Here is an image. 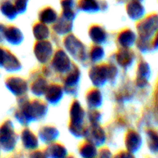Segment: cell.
Wrapping results in <instances>:
<instances>
[{"label":"cell","mask_w":158,"mask_h":158,"mask_svg":"<svg viewBox=\"0 0 158 158\" xmlns=\"http://www.w3.org/2000/svg\"><path fill=\"white\" fill-rule=\"evenodd\" d=\"M144 28L147 29H143V32L147 34V36L149 37L153 35V34L158 29V16L154 15L148 19L144 24Z\"/></svg>","instance_id":"cell-1"},{"label":"cell","mask_w":158,"mask_h":158,"mask_svg":"<svg viewBox=\"0 0 158 158\" xmlns=\"http://www.w3.org/2000/svg\"><path fill=\"white\" fill-rule=\"evenodd\" d=\"M4 29L2 28V26L1 24H0V42L2 41V37L4 36Z\"/></svg>","instance_id":"cell-5"},{"label":"cell","mask_w":158,"mask_h":158,"mask_svg":"<svg viewBox=\"0 0 158 158\" xmlns=\"http://www.w3.org/2000/svg\"><path fill=\"white\" fill-rule=\"evenodd\" d=\"M149 145L151 149L153 151H158V134L155 133H150L149 134Z\"/></svg>","instance_id":"cell-2"},{"label":"cell","mask_w":158,"mask_h":158,"mask_svg":"<svg viewBox=\"0 0 158 158\" xmlns=\"http://www.w3.org/2000/svg\"><path fill=\"white\" fill-rule=\"evenodd\" d=\"M13 7L9 2H5L1 5L2 12L7 17L12 15V14L13 13Z\"/></svg>","instance_id":"cell-3"},{"label":"cell","mask_w":158,"mask_h":158,"mask_svg":"<svg viewBox=\"0 0 158 158\" xmlns=\"http://www.w3.org/2000/svg\"><path fill=\"white\" fill-rule=\"evenodd\" d=\"M6 52H5L4 49L0 47V66H2L5 63V60H6Z\"/></svg>","instance_id":"cell-4"},{"label":"cell","mask_w":158,"mask_h":158,"mask_svg":"<svg viewBox=\"0 0 158 158\" xmlns=\"http://www.w3.org/2000/svg\"><path fill=\"white\" fill-rule=\"evenodd\" d=\"M155 46H157V47H158V34L157 35V38L155 39Z\"/></svg>","instance_id":"cell-6"}]
</instances>
